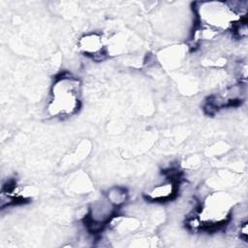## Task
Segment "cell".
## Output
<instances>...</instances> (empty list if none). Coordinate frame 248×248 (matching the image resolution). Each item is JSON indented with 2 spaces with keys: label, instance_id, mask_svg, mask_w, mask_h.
Returning a JSON list of instances; mask_svg holds the SVG:
<instances>
[{
  "label": "cell",
  "instance_id": "obj_1",
  "mask_svg": "<svg viewBox=\"0 0 248 248\" xmlns=\"http://www.w3.org/2000/svg\"><path fill=\"white\" fill-rule=\"evenodd\" d=\"M81 105V84L71 74L54 78L50 88L47 111L54 117H68L77 113Z\"/></svg>",
  "mask_w": 248,
  "mask_h": 248
},
{
  "label": "cell",
  "instance_id": "obj_2",
  "mask_svg": "<svg viewBox=\"0 0 248 248\" xmlns=\"http://www.w3.org/2000/svg\"><path fill=\"white\" fill-rule=\"evenodd\" d=\"M180 185V175L178 171L170 170L164 181L150 188L145 199L152 202H167L171 201L178 193Z\"/></svg>",
  "mask_w": 248,
  "mask_h": 248
},
{
  "label": "cell",
  "instance_id": "obj_3",
  "mask_svg": "<svg viewBox=\"0 0 248 248\" xmlns=\"http://www.w3.org/2000/svg\"><path fill=\"white\" fill-rule=\"evenodd\" d=\"M78 47L85 56L93 60H103L107 55V47L103 36L91 32L81 36L78 42Z\"/></svg>",
  "mask_w": 248,
  "mask_h": 248
},
{
  "label": "cell",
  "instance_id": "obj_4",
  "mask_svg": "<svg viewBox=\"0 0 248 248\" xmlns=\"http://www.w3.org/2000/svg\"><path fill=\"white\" fill-rule=\"evenodd\" d=\"M127 192L122 187H112L108 190V194H106V197L109 200V202L114 204L116 207H120L122 204L125 203L127 201Z\"/></svg>",
  "mask_w": 248,
  "mask_h": 248
}]
</instances>
